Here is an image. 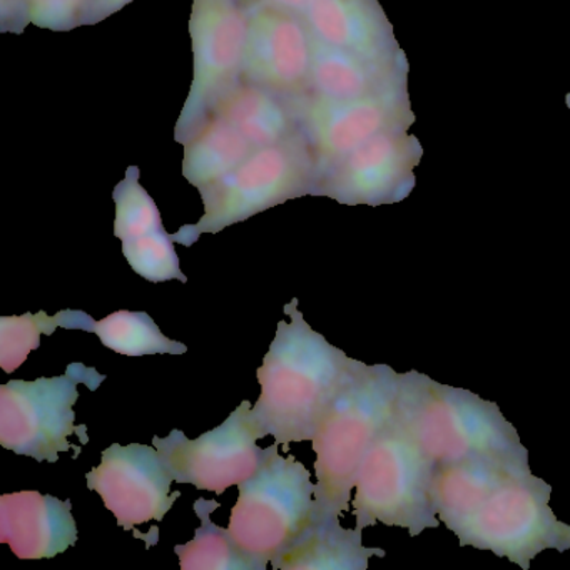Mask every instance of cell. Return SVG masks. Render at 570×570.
Returning a JSON list of instances; mask_svg holds the SVG:
<instances>
[{
	"instance_id": "1",
	"label": "cell",
	"mask_w": 570,
	"mask_h": 570,
	"mask_svg": "<svg viewBox=\"0 0 570 570\" xmlns=\"http://www.w3.org/2000/svg\"><path fill=\"white\" fill-rule=\"evenodd\" d=\"M292 322H279L258 376L262 395L252 409L259 436L292 442L313 440L320 422L348 379L356 360L326 342L303 318L298 299L285 306Z\"/></svg>"
},
{
	"instance_id": "2",
	"label": "cell",
	"mask_w": 570,
	"mask_h": 570,
	"mask_svg": "<svg viewBox=\"0 0 570 570\" xmlns=\"http://www.w3.org/2000/svg\"><path fill=\"white\" fill-rule=\"evenodd\" d=\"M396 390L399 373L392 366L356 360L312 440L318 479L312 525L348 510L360 466L395 413Z\"/></svg>"
},
{
	"instance_id": "3",
	"label": "cell",
	"mask_w": 570,
	"mask_h": 570,
	"mask_svg": "<svg viewBox=\"0 0 570 570\" xmlns=\"http://www.w3.org/2000/svg\"><path fill=\"white\" fill-rule=\"evenodd\" d=\"M395 420L435 465L527 452L497 403L443 385L416 370L399 373Z\"/></svg>"
},
{
	"instance_id": "4",
	"label": "cell",
	"mask_w": 570,
	"mask_h": 570,
	"mask_svg": "<svg viewBox=\"0 0 570 570\" xmlns=\"http://www.w3.org/2000/svg\"><path fill=\"white\" fill-rule=\"evenodd\" d=\"M278 446L263 450L255 475L238 485L229 517V535L256 570H265L312 525L316 483L299 460L279 455Z\"/></svg>"
},
{
	"instance_id": "5",
	"label": "cell",
	"mask_w": 570,
	"mask_h": 570,
	"mask_svg": "<svg viewBox=\"0 0 570 570\" xmlns=\"http://www.w3.org/2000/svg\"><path fill=\"white\" fill-rule=\"evenodd\" d=\"M315 183V158L299 132L255 149L225 178L199 189L205 216L196 225L183 226L173 239L189 248L205 233L223 232L288 199L313 196Z\"/></svg>"
},
{
	"instance_id": "6",
	"label": "cell",
	"mask_w": 570,
	"mask_h": 570,
	"mask_svg": "<svg viewBox=\"0 0 570 570\" xmlns=\"http://www.w3.org/2000/svg\"><path fill=\"white\" fill-rule=\"evenodd\" d=\"M435 463L393 419L366 453L355 483L356 529L382 522L410 537L440 525L432 499Z\"/></svg>"
},
{
	"instance_id": "7",
	"label": "cell",
	"mask_w": 570,
	"mask_h": 570,
	"mask_svg": "<svg viewBox=\"0 0 570 570\" xmlns=\"http://www.w3.org/2000/svg\"><path fill=\"white\" fill-rule=\"evenodd\" d=\"M552 487L529 465L500 480L475 510L453 530L460 546L490 550L523 570L547 549H570V525L550 509Z\"/></svg>"
},
{
	"instance_id": "8",
	"label": "cell",
	"mask_w": 570,
	"mask_h": 570,
	"mask_svg": "<svg viewBox=\"0 0 570 570\" xmlns=\"http://www.w3.org/2000/svg\"><path fill=\"white\" fill-rule=\"evenodd\" d=\"M106 376L82 363H72L68 372L55 379L35 382H12L0 385V443L18 455H28L38 462H58L59 452L76 450L69 436L78 433L88 443V429L76 426L75 403L78 383L98 390Z\"/></svg>"
},
{
	"instance_id": "9",
	"label": "cell",
	"mask_w": 570,
	"mask_h": 570,
	"mask_svg": "<svg viewBox=\"0 0 570 570\" xmlns=\"http://www.w3.org/2000/svg\"><path fill=\"white\" fill-rule=\"evenodd\" d=\"M248 26V9L242 0H195L189 21L195 79L176 126V139L183 145L198 131L219 98L242 81Z\"/></svg>"
},
{
	"instance_id": "10",
	"label": "cell",
	"mask_w": 570,
	"mask_h": 570,
	"mask_svg": "<svg viewBox=\"0 0 570 570\" xmlns=\"http://www.w3.org/2000/svg\"><path fill=\"white\" fill-rule=\"evenodd\" d=\"M259 436L252 416V403L243 402L222 425L189 440L181 430L168 436H155L166 469L176 483H191L196 489L225 493L255 475L263 459Z\"/></svg>"
},
{
	"instance_id": "11",
	"label": "cell",
	"mask_w": 570,
	"mask_h": 570,
	"mask_svg": "<svg viewBox=\"0 0 570 570\" xmlns=\"http://www.w3.org/2000/svg\"><path fill=\"white\" fill-rule=\"evenodd\" d=\"M293 108L299 135L315 158L316 178L375 136L409 131L415 122L409 89L355 101L308 95L293 102Z\"/></svg>"
},
{
	"instance_id": "12",
	"label": "cell",
	"mask_w": 570,
	"mask_h": 570,
	"mask_svg": "<svg viewBox=\"0 0 570 570\" xmlns=\"http://www.w3.org/2000/svg\"><path fill=\"white\" fill-rule=\"evenodd\" d=\"M423 148L409 131H386L366 141L316 178L313 196L342 205H393L415 188Z\"/></svg>"
},
{
	"instance_id": "13",
	"label": "cell",
	"mask_w": 570,
	"mask_h": 570,
	"mask_svg": "<svg viewBox=\"0 0 570 570\" xmlns=\"http://www.w3.org/2000/svg\"><path fill=\"white\" fill-rule=\"evenodd\" d=\"M249 26L242 81L295 102L312 91V29L285 9H248Z\"/></svg>"
},
{
	"instance_id": "14",
	"label": "cell",
	"mask_w": 570,
	"mask_h": 570,
	"mask_svg": "<svg viewBox=\"0 0 570 570\" xmlns=\"http://www.w3.org/2000/svg\"><path fill=\"white\" fill-rule=\"evenodd\" d=\"M88 489L105 500L118 525L132 530L136 525L161 522L181 492L171 493V473L166 469L156 446L112 443L102 452L101 465L86 475Z\"/></svg>"
},
{
	"instance_id": "15",
	"label": "cell",
	"mask_w": 570,
	"mask_h": 570,
	"mask_svg": "<svg viewBox=\"0 0 570 570\" xmlns=\"http://www.w3.org/2000/svg\"><path fill=\"white\" fill-rule=\"evenodd\" d=\"M112 196L116 203L115 236L121 239L122 255L129 266L151 283L188 282L179 268L175 239L166 233L155 199L139 185V168L131 166L128 169Z\"/></svg>"
},
{
	"instance_id": "16",
	"label": "cell",
	"mask_w": 570,
	"mask_h": 570,
	"mask_svg": "<svg viewBox=\"0 0 570 570\" xmlns=\"http://www.w3.org/2000/svg\"><path fill=\"white\" fill-rule=\"evenodd\" d=\"M71 500L36 490L0 497V540L22 560L52 559L78 542Z\"/></svg>"
},
{
	"instance_id": "17",
	"label": "cell",
	"mask_w": 570,
	"mask_h": 570,
	"mask_svg": "<svg viewBox=\"0 0 570 570\" xmlns=\"http://www.w3.org/2000/svg\"><path fill=\"white\" fill-rule=\"evenodd\" d=\"M405 55L366 58L312 38V91L333 101H355L406 89Z\"/></svg>"
},
{
	"instance_id": "18",
	"label": "cell",
	"mask_w": 570,
	"mask_h": 570,
	"mask_svg": "<svg viewBox=\"0 0 570 570\" xmlns=\"http://www.w3.org/2000/svg\"><path fill=\"white\" fill-rule=\"evenodd\" d=\"M303 18L316 39L335 48L366 58L403 52L376 0H313Z\"/></svg>"
},
{
	"instance_id": "19",
	"label": "cell",
	"mask_w": 570,
	"mask_h": 570,
	"mask_svg": "<svg viewBox=\"0 0 570 570\" xmlns=\"http://www.w3.org/2000/svg\"><path fill=\"white\" fill-rule=\"evenodd\" d=\"M523 465H529V452L470 456L436 465L432 482L436 515L453 532L500 480Z\"/></svg>"
},
{
	"instance_id": "20",
	"label": "cell",
	"mask_w": 570,
	"mask_h": 570,
	"mask_svg": "<svg viewBox=\"0 0 570 570\" xmlns=\"http://www.w3.org/2000/svg\"><path fill=\"white\" fill-rule=\"evenodd\" d=\"M209 115L226 119L255 148L279 145L299 132L292 102L245 81L225 92Z\"/></svg>"
},
{
	"instance_id": "21",
	"label": "cell",
	"mask_w": 570,
	"mask_h": 570,
	"mask_svg": "<svg viewBox=\"0 0 570 570\" xmlns=\"http://www.w3.org/2000/svg\"><path fill=\"white\" fill-rule=\"evenodd\" d=\"M362 532L356 527L343 529L340 519L309 525L269 566L275 570H365L372 557L386 552L363 546Z\"/></svg>"
},
{
	"instance_id": "22",
	"label": "cell",
	"mask_w": 570,
	"mask_h": 570,
	"mask_svg": "<svg viewBox=\"0 0 570 570\" xmlns=\"http://www.w3.org/2000/svg\"><path fill=\"white\" fill-rule=\"evenodd\" d=\"M58 316L61 328L96 333L106 348L119 355H185L188 352L185 343L163 335L155 320L146 312L121 309L99 322L81 309H62Z\"/></svg>"
},
{
	"instance_id": "23",
	"label": "cell",
	"mask_w": 570,
	"mask_h": 570,
	"mask_svg": "<svg viewBox=\"0 0 570 570\" xmlns=\"http://www.w3.org/2000/svg\"><path fill=\"white\" fill-rule=\"evenodd\" d=\"M185 148L183 175L198 189L225 178L258 149L235 126L216 115L206 118L185 142Z\"/></svg>"
},
{
	"instance_id": "24",
	"label": "cell",
	"mask_w": 570,
	"mask_h": 570,
	"mask_svg": "<svg viewBox=\"0 0 570 570\" xmlns=\"http://www.w3.org/2000/svg\"><path fill=\"white\" fill-rule=\"evenodd\" d=\"M218 507L215 500H196L195 512L202 520V527L196 529L191 542L175 547L179 567L183 570H256L233 542L228 529L216 525L209 519Z\"/></svg>"
},
{
	"instance_id": "25",
	"label": "cell",
	"mask_w": 570,
	"mask_h": 570,
	"mask_svg": "<svg viewBox=\"0 0 570 570\" xmlns=\"http://www.w3.org/2000/svg\"><path fill=\"white\" fill-rule=\"evenodd\" d=\"M61 328L59 316L46 312L38 315L2 316L0 318V366L6 373L16 372L32 350L41 345V335L51 336Z\"/></svg>"
},
{
	"instance_id": "26",
	"label": "cell",
	"mask_w": 570,
	"mask_h": 570,
	"mask_svg": "<svg viewBox=\"0 0 570 570\" xmlns=\"http://www.w3.org/2000/svg\"><path fill=\"white\" fill-rule=\"evenodd\" d=\"M29 19L38 28L72 31L82 26L88 0H26Z\"/></svg>"
},
{
	"instance_id": "27",
	"label": "cell",
	"mask_w": 570,
	"mask_h": 570,
	"mask_svg": "<svg viewBox=\"0 0 570 570\" xmlns=\"http://www.w3.org/2000/svg\"><path fill=\"white\" fill-rule=\"evenodd\" d=\"M129 2L132 0H88L82 26L98 24L115 12L121 11Z\"/></svg>"
},
{
	"instance_id": "28",
	"label": "cell",
	"mask_w": 570,
	"mask_h": 570,
	"mask_svg": "<svg viewBox=\"0 0 570 570\" xmlns=\"http://www.w3.org/2000/svg\"><path fill=\"white\" fill-rule=\"evenodd\" d=\"M242 2L246 6V9L263 8V6H268V8L285 9V11L296 12V14L305 16V12L308 11L313 0H242Z\"/></svg>"
},
{
	"instance_id": "29",
	"label": "cell",
	"mask_w": 570,
	"mask_h": 570,
	"mask_svg": "<svg viewBox=\"0 0 570 570\" xmlns=\"http://www.w3.org/2000/svg\"><path fill=\"white\" fill-rule=\"evenodd\" d=\"M566 105H567V108L570 109V92H569V95H567Z\"/></svg>"
}]
</instances>
